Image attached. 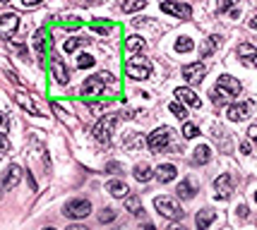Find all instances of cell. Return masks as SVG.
Segmentation results:
<instances>
[{
    "label": "cell",
    "instance_id": "7",
    "mask_svg": "<svg viewBox=\"0 0 257 230\" xmlns=\"http://www.w3.org/2000/svg\"><path fill=\"white\" fill-rule=\"evenodd\" d=\"M161 10L166 14H173V17H178V19H190V17H192V7H190V5H185V2H171V0H163Z\"/></svg>",
    "mask_w": 257,
    "mask_h": 230
},
{
    "label": "cell",
    "instance_id": "41",
    "mask_svg": "<svg viewBox=\"0 0 257 230\" xmlns=\"http://www.w3.org/2000/svg\"><path fill=\"white\" fill-rule=\"evenodd\" d=\"M0 149H2V151L10 149V142H7V137H5V135H0Z\"/></svg>",
    "mask_w": 257,
    "mask_h": 230
},
{
    "label": "cell",
    "instance_id": "32",
    "mask_svg": "<svg viewBox=\"0 0 257 230\" xmlns=\"http://www.w3.org/2000/svg\"><path fill=\"white\" fill-rule=\"evenodd\" d=\"M168 110H171L176 118H180V120H185V118H188V110L180 106V101H171V103H168Z\"/></svg>",
    "mask_w": 257,
    "mask_h": 230
},
{
    "label": "cell",
    "instance_id": "34",
    "mask_svg": "<svg viewBox=\"0 0 257 230\" xmlns=\"http://www.w3.org/2000/svg\"><path fill=\"white\" fill-rule=\"evenodd\" d=\"M197 135H200L197 125H192V122H185V125H183V137H185V139H192V137H197Z\"/></svg>",
    "mask_w": 257,
    "mask_h": 230
},
{
    "label": "cell",
    "instance_id": "6",
    "mask_svg": "<svg viewBox=\"0 0 257 230\" xmlns=\"http://www.w3.org/2000/svg\"><path fill=\"white\" fill-rule=\"evenodd\" d=\"M63 214L68 218H87L92 214V204L87 202V199H70L63 206Z\"/></svg>",
    "mask_w": 257,
    "mask_h": 230
},
{
    "label": "cell",
    "instance_id": "21",
    "mask_svg": "<svg viewBox=\"0 0 257 230\" xmlns=\"http://www.w3.org/2000/svg\"><path fill=\"white\" fill-rule=\"evenodd\" d=\"M51 75H53V79L58 81V84H68L70 81L68 70H65V65H63L60 60H53V65H51Z\"/></svg>",
    "mask_w": 257,
    "mask_h": 230
},
{
    "label": "cell",
    "instance_id": "53",
    "mask_svg": "<svg viewBox=\"0 0 257 230\" xmlns=\"http://www.w3.org/2000/svg\"><path fill=\"white\" fill-rule=\"evenodd\" d=\"M0 2H7V0H0Z\"/></svg>",
    "mask_w": 257,
    "mask_h": 230
},
{
    "label": "cell",
    "instance_id": "12",
    "mask_svg": "<svg viewBox=\"0 0 257 230\" xmlns=\"http://www.w3.org/2000/svg\"><path fill=\"white\" fill-rule=\"evenodd\" d=\"M204 72H207L204 63H192V65H185V68H183V77H185L190 84H200Z\"/></svg>",
    "mask_w": 257,
    "mask_h": 230
},
{
    "label": "cell",
    "instance_id": "30",
    "mask_svg": "<svg viewBox=\"0 0 257 230\" xmlns=\"http://www.w3.org/2000/svg\"><path fill=\"white\" fill-rule=\"evenodd\" d=\"M144 5H147V0H125V2H123V12H137V10H142V7H144Z\"/></svg>",
    "mask_w": 257,
    "mask_h": 230
},
{
    "label": "cell",
    "instance_id": "8",
    "mask_svg": "<svg viewBox=\"0 0 257 230\" xmlns=\"http://www.w3.org/2000/svg\"><path fill=\"white\" fill-rule=\"evenodd\" d=\"M17 29H19V17L14 12H7L0 17V39H12Z\"/></svg>",
    "mask_w": 257,
    "mask_h": 230
},
{
    "label": "cell",
    "instance_id": "22",
    "mask_svg": "<svg viewBox=\"0 0 257 230\" xmlns=\"http://www.w3.org/2000/svg\"><path fill=\"white\" fill-rule=\"evenodd\" d=\"M212 161V149H209V147H197V149H195V153H192V163H195V165H204V163H209Z\"/></svg>",
    "mask_w": 257,
    "mask_h": 230
},
{
    "label": "cell",
    "instance_id": "49",
    "mask_svg": "<svg viewBox=\"0 0 257 230\" xmlns=\"http://www.w3.org/2000/svg\"><path fill=\"white\" fill-rule=\"evenodd\" d=\"M68 230H89V228H84V226H70Z\"/></svg>",
    "mask_w": 257,
    "mask_h": 230
},
{
    "label": "cell",
    "instance_id": "13",
    "mask_svg": "<svg viewBox=\"0 0 257 230\" xmlns=\"http://www.w3.org/2000/svg\"><path fill=\"white\" fill-rule=\"evenodd\" d=\"M176 98L180 101V103H188V106H192V108H200V106H202L200 96L195 94L192 89H185V86H180V89H176Z\"/></svg>",
    "mask_w": 257,
    "mask_h": 230
},
{
    "label": "cell",
    "instance_id": "10",
    "mask_svg": "<svg viewBox=\"0 0 257 230\" xmlns=\"http://www.w3.org/2000/svg\"><path fill=\"white\" fill-rule=\"evenodd\" d=\"M24 175V170L19 168V165H10V170H7V175L2 177V185H0V190L7 192V190H14L17 185H19V180Z\"/></svg>",
    "mask_w": 257,
    "mask_h": 230
},
{
    "label": "cell",
    "instance_id": "37",
    "mask_svg": "<svg viewBox=\"0 0 257 230\" xmlns=\"http://www.w3.org/2000/svg\"><path fill=\"white\" fill-rule=\"evenodd\" d=\"M111 221H116V211L113 209H104L99 214V223H111Z\"/></svg>",
    "mask_w": 257,
    "mask_h": 230
},
{
    "label": "cell",
    "instance_id": "45",
    "mask_svg": "<svg viewBox=\"0 0 257 230\" xmlns=\"http://www.w3.org/2000/svg\"><path fill=\"white\" fill-rule=\"evenodd\" d=\"M106 168H109L111 173H113V170H116V173H118V170H123V168H121V163H109Z\"/></svg>",
    "mask_w": 257,
    "mask_h": 230
},
{
    "label": "cell",
    "instance_id": "2",
    "mask_svg": "<svg viewBox=\"0 0 257 230\" xmlns=\"http://www.w3.org/2000/svg\"><path fill=\"white\" fill-rule=\"evenodd\" d=\"M154 209H156L163 218H171V221H180L183 214H185L173 197H156V199H154Z\"/></svg>",
    "mask_w": 257,
    "mask_h": 230
},
{
    "label": "cell",
    "instance_id": "17",
    "mask_svg": "<svg viewBox=\"0 0 257 230\" xmlns=\"http://www.w3.org/2000/svg\"><path fill=\"white\" fill-rule=\"evenodd\" d=\"M212 223H214V211H212V209H200L197 216H195V226H197V230H207Z\"/></svg>",
    "mask_w": 257,
    "mask_h": 230
},
{
    "label": "cell",
    "instance_id": "25",
    "mask_svg": "<svg viewBox=\"0 0 257 230\" xmlns=\"http://www.w3.org/2000/svg\"><path fill=\"white\" fill-rule=\"evenodd\" d=\"M125 209H128L130 214H135V216H144V211H142V202H139V197H135V194L125 197Z\"/></svg>",
    "mask_w": 257,
    "mask_h": 230
},
{
    "label": "cell",
    "instance_id": "19",
    "mask_svg": "<svg viewBox=\"0 0 257 230\" xmlns=\"http://www.w3.org/2000/svg\"><path fill=\"white\" fill-rule=\"evenodd\" d=\"M123 144H125V149L137 151V149H142L147 142H144V137L139 135V132H128V135H125V139H123Z\"/></svg>",
    "mask_w": 257,
    "mask_h": 230
},
{
    "label": "cell",
    "instance_id": "52",
    "mask_svg": "<svg viewBox=\"0 0 257 230\" xmlns=\"http://www.w3.org/2000/svg\"><path fill=\"white\" fill-rule=\"evenodd\" d=\"M255 202H257V192H255Z\"/></svg>",
    "mask_w": 257,
    "mask_h": 230
},
{
    "label": "cell",
    "instance_id": "14",
    "mask_svg": "<svg viewBox=\"0 0 257 230\" xmlns=\"http://www.w3.org/2000/svg\"><path fill=\"white\" fill-rule=\"evenodd\" d=\"M176 175H178V168L173 165V163H161V165L154 170V177H156L159 182H163V185H166V182H171Z\"/></svg>",
    "mask_w": 257,
    "mask_h": 230
},
{
    "label": "cell",
    "instance_id": "11",
    "mask_svg": "<svg viewBox=\"0 0 257 230\" xmlns=\"http://www.w3.org/2000/svg\"><path fill=\"white\" fill-rule=\"evenodd\" d=\"M214 192H217L219 199H229L231 194H233V180H231V175H219L217 180H214Z\"/></svg>",
    "mask_w": 257,
    "mask_h": 230
},
{
    "label": "cell",
    "instance_id": "27",
    "mask_svg": "<svg viewBox=\"0 0 257 230\" xmlns=\"http://www.w3.org/2000/svg\"><path fill=\"white\" fill-rule=\"evenodd\" d=\"M219 43H221V36H219V34L209 36V39L204 41V46H202V58H209V55H212L219 48Z\"/></svg>",
    "mask_w": 257,
    "mask_h": 230
},
{
    "label": "cell",
    "instance_id": "40",
    "mask_svg": "<svg viewBox=\"0 0 257 230\" xmlns=\"http://www.w3.org/2000/svg\"><path fill=\"white\" fill-rule=\"evenodd\" d=\"M104 108H109V103H89V110H92V113H96V110H104Z\"/></svg>",
    "mask_w": 257,
    "mask_h": 230
},
{
    "label": "cell",
    "instance_id": "20",
    "mask_svg": "<svg viewBox=\"0 0 257 230\" xmlns=\"http://www.w3.org/2000/svg\"><path fill=\"white\" fill-rule=\"evenodd\" d=\"M176 194L180 199H192V197L197 194V185H195L192 180H183V182L176 187Z\"/></svg>",
    "mask_w": 257,
    "mask_h": 230
},
{
    "label": "cell",
    "instance_id": "3",
    "mask_svg": "<svg viewBox=\"0 0 257 230\" xmlns=\"http://www.w3.org/2000/svg\"><path fill=\"white\" fill-rule=\"evenodd\" d=\"M171 139H173V130L171 127H159V130H154L147 137V147L154 153H161V151H166L171 147Z\"/></svg>",
    "mask_w": 257,
    "mask_h": 230
},
{
    "label": "cell",
    "instance_id": "35",
    "mask_svg": "<svg viewBox=\"0 0 257 230\" xmlns=\"http://www.w3.org/2000/svg\"><path fill=\"white\" fill-rule=\"evenodd\" d=\"M53 110H55V115H58V118H60L63 122H68L70 127H77V122H75V120H70V118H68V113H65L63 108H60L58 103H53Z\"/></svg>",
    "mask_w": 257,
    "mask_h": 230
},
{
    "label": "cell",
    "instance_id": "42",
    "mask_svg": "<svg viewBox=\"0 0 257 230\" xmlns=\"http://www.w3.org/2000/svg\"><path fill=\"white\" fill-rule=\"evenodd\" d=\"M43 0H22V5L24 7H36V5H41Z\"/></svg>",
    "mask_w": 257,
    "mask_h": 230
},
{
    "label": "cell",
    "instance_id": "4",
    "mask_svg": "<svg viewBox=\"0 0 257 230\" xmlns=\"http://www.w3.org/2000/svg\"><path fill=\"white\" fill-rule=\"evenodd\" d=\"M116 122H118V115H104L101 120L94 125V137L99 144H111V137H113V130H116Z\"/></svg>",
    "mask_w": 257,
    "mask_h": 230
},
{
    "label": "cell",
    "instance_id": "24",
    "mask_svg": "<svg viewBox=\"0 0 257 230\" xmlns=\"http://www.w3.org/2000/svg\"><path fill=\"white\" fill-rule=\"evenodd\" d=\"M238 55L243 58L245 63H255L257 60V48L253 46V43H241V46H238Z\"/></svg>",
    "mask_w": 257,
    "mask_h": 230
},
{
    "label": "cell",
    "instance_id": "31",
    "mask_svg": "<svg viewBox=\"0 0 257 230\" xmlns=\"http://www.w3.org/2000/svg\"><path fill=\"white\" fill-rule=\"evenodd\" d=\"M192 46H195V43H192V39H188V36H180V39L176 41V51L178 53H190V51H192Z\"/></svg>",
    "mask_w": 257,
    "mask_h": 230
},
{
    "label": "cell",
    "instance_id": "38",
    "mask_svg": "<svg viewBox=\"0 0 257 230\" xmlns=\"http://www.w3.org/2000/svg\"><path fill=\"white\" fill-rule=\"evenodd\" d=\"M92 27H94V31H99V34H109L113 24H111V22H94Z\"/></svg>",
    "mask_w": 257,
    "mask_h": 230
},
{
    "label": "cell",
    "instance_id": "29",
    "mask_svg": "<svg viewBox=\"0 0 257 230\" xmlns=\"http://www.w3.org/2000/svg\"><path fill=\"white\" fill-rule=\"evenodd\" d=\"M94 65H96L94 55H89V53H80V55H77V68H80V70H89V68H94Z\"/></svg>",
    "mask_w": 257,
    "mask_h": 230
},
{
    "label": "cell",
    "instance_id": "1",
    "mask_svg": "<svg viewBox=\"0 0 257 230\" xmlns=\"http://www.w3.org/2000/svg\"><path fill=\"white\" fill-rule=\"evenodd\" d=\"M243 91V84L236 79V77H231V75H221L217 81V89H214V103L217 106H221V103H226V101H231L233 96H238Z\"/></svg>",
    "mask_w": 257,
    "mask_h": 230
},
{
    "label": "cell",
    "instance_id": "16",
    "mask_svg": "<svg viewBox=\"0 0 257 230\" xmlns=\"http://www.w3.org/2000/svg\"><path fill=\"white\" fill-rule=\"evenodd\" d=\"M14 101H17V103H19L22 108L27 110V113H31V115H41L39 106H36V103L31 101V96L24 94V91H17V94H14Z\"/></svg>",
    "mask_w": 257,
    "mask_h": 230
},
{
    "label": "cell",
    "instance_id": "23",
    "mask_svg": "<svg viewBox=\"0 0 257 230\" xmlns=\"http://www.w3.org/2000/svg\"><path fill=\"white\" fill-rule=\"evenodd\" d=\"M48 46H51V39H48V34H46L43 29H39V31L34 34V48L39 51V55H43Z\"/></svg>",
    "mask_w": 257,
    "mask_h": 230
},
{
    "label": "cell",
    "instance_id": "26",
    "mask_svg": "<svg viewBox=\"0 0 257 230\" xmlns=\"http://www.w3.org/2000/svg\"><path fill=\"white\" fill-rule=\"evenodd\" d=\"M135 180H139V182H149L151 177H154V170L149 168L147 163H139V165H135Z\"/></svg>",
    "mask_w": 257,
    "mask_h": 230
},
{
    "label": "cell",
    "instance_id": "33",
    "mask_svg": "<svg viewBox=\"0 0 257 230\" xmlns=\"http://www.w3.org/2000/svg\"><path fill=\"white\" fill-rule=\"evenodd\" d=\"M84 43H89V41H87V39H68L63 48H65V53H72V51H77V48H80V46H84Z\"/></svg>",
    "mask_w": 257,
    "mask_h": 230
},
{
    "label": "cell",
    "instance_id": "15",
    "mask_svg": "<svg viewBox=\"0 0 257 230\" xmlns=\"http://www.w3.org/2000/svg\"><path fill=\"white\" fill-rule=\"evenodd\" d=\"M248 113H250V103H233L226 108V118L233 122H241L248 118Z\"/></svg>",
    "mask_w": 257,
    "mask_h": 230
},
{
    "label": "cell",
    "instance_id": "51",
    "mask_svg": "<svg viewBox=\"0 0 257 230\" xmlns=\"http://www.w3.org/2000/svg\"><path fill=\"white\" fill-rule=\"evenodd\" d=\"M43 230H55V228H43Z\"/></svg>",
    "mask_w": 257,
    "mask_h": 230
},
{
    "label": "cell",
    "instance_id": "36",
    "mask_svg": "<svg viewBox=\"0 0 257 230\" xmlns=\"http://www.w3.org/2000/svg\"><path fill=\"white\" fill-rule=\"evenodd\" d=\"M236 5H238V0H219L217 10H219V12H229L231 7H236Z\"/></svg>",
    "mask_w": 257,
    "mask_h": 230
},
{
    "label": "cell",
    "instance_id": "39",
    "mask_svg": "<svg viewBox=\"0 0 257 230\" xmlns=\"http://www.w3.org/2000/svg\"><path fill=\"white\" fill-rule=\"evenodd\" d=\"M7 130H10V120H7V115L0 110V135H5Z\"/></svg>",
    "mask_w": 257,
    "mask_h": 230
},
{
    "label": "cell",
    "instance_id": "5",
    "mask_svg": "<svg viewBox=\"0 0 257 230\" xmlns=\"http://www.w3.org/2000/svg\"><path fill=\"white\" fill-rule=\"evenodd\" d=\"M125 72H128V77H132V79L142 81V79H149L151 77V63H149L147 58H132V60H128V65H125Z\"/></svg>",
    "mask_w": 257,
    "mask_h": 230
},
{
    "label": "cell",
    "instance_id": "46",
    "mask_svg": "<svg viewBox=\"0 0 257 230\" xmlns=\"http://www.w3.org/2000/svg\"><path fill=\"white\" fill-rule=\"evenodd\" d=\"M248 137H250V139H255V142H257V125H255V127H250V130H248Z\"/></svg>",
    "mask_w": 257,
    "mask_h": 230
},
{
    "label": "cell",
    "instance_id": "47",
    "mask_svg": "<svg viewBox=\"0 0 257 230\" xmlns=\"http://www.w3.org/2000/svg\"><path fill=\"white\" fill-rule=\"evenodd\" d=\"M241 153H250V142H243V144H241Z\"/></svg>",
    "mask_w": 257,
    "mask_h": 230
},
{
    "label": "cell",
    "instance_id": "18",
    "mask_svg": "<svg viewBox=\"0 0 257 230\" xmlns=\"http://www.w3.org/2000/svg\"><path fill=\"white\" fill-rule=\"evenodd\" d=\"M106 190H109L111 197H116V199H125L128 197V185L123 182V180H109V185H106Z\"/></svg>",
    "mask_w": 257,
    "mask_h": 230
},
{
    "label": "cell",
    "instance_id": "50",
    "mask_svg": "<svg viewBox=\"0 0 257 230\" xmlns=\"http://www.w3.org/2000/svg\"><path fill=\"white\" fill-rule=\"evenodd\" d=\"M250 27H253V29H257V14H255V17H253V19H250Z\"/></svg>",
    "mask_w": 257,
    "mask_h": 230
},
{
    "label": "cell",
    "instance_id": "44",
    "mask_svg": "<svg viewBox=\"0 0 257 230\" xmlns=\"http://www.w3.org/2000/svg\"><path fill=\"white\" fill-rule=\"evenodd\" d=\"M238 216H241V218L248 216V206H245V204H241V206H238Z\"/></svg>",
    "mask_w": 257,
    "mask_h": 230
},
{
    "label": "cell",
    "instance_id": "43",
    "mask_svg": "<svg viewBox=\"0 0 257 230\" xmlns=\"http://www.w3.org/2000/svg\"><path fill=\"white\" fill-rule=\"evenodd\" d=\"M166 230H188V228H185L183 223H171V226H168Z\"/></svg>",
    "mask_w": 257,
    "mask_h": 230
},
{
    "label": "cell",
    "instance_id": "28",
    "mask_svg": "<svg viewBox=\"0 0 257 230\" xmlns=\"http://www.w3.org/2000/svg\"><path fill=\"white\" fill-rule=\"evenodd\" d=\"M125 48H128L130 53H142V51H144V39H139V36H130V39L125 41Z\"/></svg>",
    "mask_w": 257,
    "mask_h": 230
},
{
    "label": "cell",
    "instance_id": "9",
    "mask_svg": "<svg viewBox=\"0 0 257 230\" xmlns=\"http://www.w3.org/2000/svg\"><path fill=\"white\" fill-rule=\"evenodd\" d=\"M104 84H106V81L101 79V75L87 77L84 84H82V96H101L104 94Z\"/></svg>",
    "mask_w": 257,
    "mask_h": 230
},
{
    "label": "cell",
    "instance_id": "48",
    "mask_svg": "<svg viewBox=\"0 0 257 230\" xmlns=\"http://www.w3.org/2000/svg\"><path fill=\"white\" fill-rule=\"evenodd\" d=\"M139 230H156V228H154L151 223H144V226H142V228H139Z\"/></svg>",
    "mask_w": 257,
    "mask_h": 230
}]
</instances>
